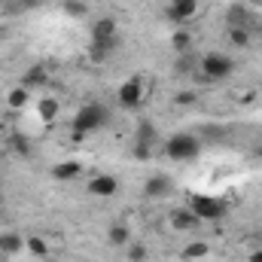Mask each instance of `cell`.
I'll list each match as a JSON object with an SVG mask.
<instances>
[{
	"label": "cell",
	"instance_id": "6da1fadb",
	"mask_svg": "<svg viewBox=\"0 0 262 262\" xmlns=\"http://www.w3.org/2000/svg\"><path fill=\"white\" fill-rule=\"evenodd\" d=\"M107 122H110V110H107L104 104L92 101V104L79 107V113L73 116V131H76V137H82V134H95V131L104 128Z\"/></svg>",
	"mask_w": 262,
	"mask_h": 262
},
{
	"label": "cell",
	"instance_id": "7a4b0ae2",
	"mask_svg": "<svg viewBox=\"0 0 262 262\" xmlns=\"http://www.w3.org/2000/svg\"><path fill=\"white\" fill-rule=\"evenodd\" d=\"M198 152H201V140L189 131H177L165 140V156L171 162H192L198 159Z\"/></svg>",
	"mask_w": 262,
	"mask_h": 262
},
{
	"label": "cell",
	"instance_id": "3957f363",
	"mask_svg": "<svg viewBox=\"0 0 262 262\" xmlns=\"http://www.w3.org/2000/svg\"><path fill=\"white\" fill-rule=\"evenodd\" d=\"M192 213H195L201 223H220L226 213H229V204L223 201V198H213V195H201V192H195V195H189V204H186Z\"/></svg>",
	"mask_w": 262,
	"mask_h": 262
},
{
	"label": "cell",
	"instance_id": "277c9868",
	"mask_svg": "<svg viewBox=\"0 0 262 262\" xmlns=\"http://www.w3.org/2000/svg\"><path fill=\"white\" fill-rule=\"evenodd\" d=\"M146 98H149V82H146L143 76H131V79H125V82L116 89V101H119V107H125V110H137Z\"/></svg>",
	"mask_w": 262,
	"mask_h": 262
},
{
	"label": "cell",
	"instance_id": "5b68a950",
	"mask_svg": "<svg viewBox=\"0 0 262 262\" xmlns=\"http://www.w3.org/2000/svg\"><path fill=\"white\" fill-rule=\"evenodd\" d=\"M198 70H201V76H204V79L220 82V79H229V76H232L235 61H232L226 52H207V55L198 61Z\"/></svg>",
	"mask_w": 262,
	"mask_h": 262
},
{
	"label": "cell",
	"instance_id": "8992f818",
	"mask_svg": "<svg viewBox=\"0 0 262 262\" xmlns=\"http://www.w3.org/2000/svg\"><path fill=\"white\" fill-rule=\"evenodd\" d=\"M116 21L113 18H98L92 25V52L95 55H107L116 46Z\"/></svg>",
	"mask_w": 262,
	"mask_h": 262
},
{
	"label": "cell",
	"instance_id": "52a82bcc",
	"mask_svg": "<svg viewBox=\"0 0 262 262\" xmlns=\"http://www.w3.org/2000/svg\"><path fill=\"white\" fill-rule=\"evenodd\" d=\"M85 189H89L92 198H113L119 192V180H116L113 174H95V177L85 183Z\"/></svg>",
	"mask_w": 262,
	"mask_h": 262
},
{
	"label": "cell",
	"instance_id": "ba28073f",
	"mask_svg": "<svg viewBox=\"0 0 262 262\" xmlns=\"http://www.w3.org/2000/svg\"><path fill=\"white\" fill-rule=\"evenodd\" d=\"M198 0H171L168 3V9H165V15L171 18V21H177V25H186V21H192L198 15Z\"/></svg>",
	"mask_w": 262,
	"mask_h": 262
},
{
	"label": "cell",
	"instance_id": "9c48e42d",
	"mask_svg": "<svg viewBox=\"0 0 262 262\" xmlns=\"http://www.w3.org/2000/svg\"><path fill=\"white\" fill-rule=\"evenodd\" d=\"M171 189H174V183H171L165 174H152V177H146V183H143V195L156 198V201L168 198L171 195Z\"/></svg>",
	"mask_w": 262,
	"mask_h": 262
},
{
	"label": "cell",
	"instance_id": "30bf717a",
	"mask_svg": "<svg viewBox=\"0 0 262 262\" xmlns=\"http://www.w3.org/2000/svg\"><path fill=\"white\" fill-rule=\"evenodd\" d=\"M198 226H201V220H198L189 207L171 210V229H177V232H192V229H198Z\"/></svg>",
	"mask_w": 262,
	"mask_h": 262
},
{
	"label": "cell",
	"instance_id": "8fae6325",
	"mask_svg": "<svg viewBox=\"0 0 262 262\" xmlns=\"http://www.w3.org/2000/svg\"><path fill=\"white\" fill-rule=\"evenodd\" d=\"M52 177H55L58 183H70V180L82 177V162H58V165L52 168Z\"/></svg>",
	"mask_w": 262,
	"mask_h": 262
},
{
	"label": "cell",
	"instance_id": "7c38bea8",
	"mask_svg": "<svg viewBox=\"0 0 262 262\" xmlns=\"http://www.w3.org/2000/svg\"><path fill=\"white\" fill-rule=\"evenodd\" d=\"M58 98H40L37 101V116H40V122L43 125H52L55 119H58Z\"/></svg>",
	"mask_w": 262,
	"mask_h": 262
},
{
	"label": "cell",
	"instance_id": "4fadbf2b",
	"mask_svg": "<svg viewBox=\"0 0 262 262\" xmlns=\"http://www.w3.org/2000/svg\"><path fill=\"white\" fill-rule=\"evenodd\" d=\"M28 104H31V89H25L21 82L6 92V107H9V110H25Z\"/></svg>",
	"mask_w": 262,
	"mask_h": 262
},
{
	"label": "cell",
	"instance_id": "5bb4252c",
	"mask_svg": "<svg viewBox=\"0 0 262 262\" xmlns=\"http://www.w3.org/2000/svg\"><path fill=\"white\" fill-rule=\"evenodd\" d=\"M107 241L113 244V247H128L131 244V226H125V223H113L110 229H107Z\"/></svg>",
	"mask_w": 262,
	"mask_h": 262
},
{
	"label": "cell",
	"instance_id": "9a60e30c",
	"mask_svg": "<svg viewBox=\"0 0 262 262\" xmlns=\"http://www.w3.org/2000/svg\"><path fill=\"white\" fill-rule=\"evenodd\" d=\"M25 250L34 256V259H49V244H46V238H40V235H28L25 238Z\"/></svg>",
	"mask_w": 262,
	"mask_h": 262
},
{
	"label": "cell",
	"instance_id": "2e32d148",
	"mask_svg": "<svg viewBox=\"0 0 262 262\" xmlns=\"http://www.w3.org/2000/svg\"><path fill=\"white\" fill-rule=\"evenodd\" d=\"M25 250V238L21 235H0V253L12 256V253H21Z\"/></svg>",
	"mask_w": 262,
	"mask_h": 262
},
{
	"label": "cell",
	"instance_id": "e0dca14e",
	"mask_svg": "<svg viewBox=\"0 0 262 262\" xmlns=\"http://www.w3.org/2000/svg\"><path fill=\"white\" fill-rule=\"evenodd\" d=\"M226 37H229V43H232V46H241V49H244V46H250V40H253V37H250V31H247L244 25H232Z\"/></svg>",
	"mask_w": 262,
	"mask_h": 262
},
{
	"label": "cell",
	"instance_id": "ac0fdd59",
	"mask_svg": "<svg viewBox=\"0 0 262 262\" xmlns=\"http://www.w3.org/2000/svg\"><path fill=\"white\" fill-rule=\"evenodd\" d=\"M125 256H128V262H146L149 259V250H146V244L131 241L128 247H125Z\"/></svg>",
	"mask_w": 262,
	"mask_h": 262
},
{
	"label": "cell",
	"instance_id": "d6986e66",
	"mask_svg": "<svg viewBox=\"0 0 262 262\" xmlns=\"http://www.w3.org/2000/svg\"><path fill=\"white\" fill-rule=\"evenodd\" d=\"M207 253H210V247H207L204 241H192L189 247H183V253H180V256H183V259H204Z\"/></svg>",
	"mask_w": 262,
	"mask_h": 262
},
{
	"label": "cell",
	"instance_id": "ffe728a7",
	"mask_svg": "<svg viewBox=\"0 0 262 262\" xmlns=\"http://www.w3.org/2000/svg\"><path fill=\"white\" fill-rule=\"evenodd\" d=\"M43 82H46V70H43V67H31V70L25 73V79H21V85H25V89L43 85Z\"/></svg>",
	"mask_w": 262,
	"mask_h": 262
},
{
	"label": "cell",
	"instance_id": "44dd1931",
	"mask_svg": "<svg viewBox=\"0 0 262 262\" xmlns=\"http://www.w3.org/2000/svg\"><path fill=\"white\" fill-rule=\"evenodd\" d=\"M152 152H156V143L134 140V159H137V162H146V159H152Z\"/></svg>",
	"mask_w": 262,
	"mask_h": 262
},
{
	"label": "cell",
	"instance_id": "7402d4cb",
	"mask_svg": "<svg viewBox=\"0 0 262 262\" xmlns=\"http://www.w3.org/2000/svg\"><path fill=\"white\" fill-rule=\"evenodd\" d=\"M171 46H174V49H177V52H186V49H189V46H192V37H189V34H186V31H177V34H174V37H171Z\"/></svg>",
	"mask_w": 262,
	"mask_h": 262
},
{
	"label": "cell",
	"instance_id": "603a6c76",
	"mask_svg": "<svg viewBox=\"0 0 262 262\" xmlns=\"http://www.w3.org/2000/svg\"><path fill=\"white\" fill-rule=\"evenodd\" d=\"M232 101H238V104L253 101V89H232Z\"/></svg>",
	"mask_w": 262,
	"mask_h": 262
},
{
	"label": "cell",
	"instance_id": "cb8c5ba5",
	"mask_svg": "<svg viewBox=\"0 0 262 262\" xmlns=\"http://www.w3.org/2000/svg\"><path fill=\"white\" fill-rule=\"evenodd\" d=\"M192 101H195V95H189V92H180V95L174 98V104H177V107H186V104H192Z\"/></svg>",
	"mask_w": 262,
	"mask_h": 262
},
{
	"label": "cell",
	"instance_id": "d4e9b609",
	"mask_svg": "<svg viewBox=\"0 0 262 262\" xmlns=\"http://www.w3.org/2000/svg\"><path fill=\"white\" fill-rule=\"evenodd\" d=\"M250 262H262V247H259V250H253V253H250Z\"/></svg>",
	"mask_w": 262,
	"mask_h": 262
},
{
	"label": "cell",
	"instance_id": "484cf974",
	"mask_svg": "<svg viewBox=\"0 0 262 262\" xmlns=\"http://www.w3.org/2000/svg\"><path fill=\"white\" fill-rule=\"evenodd\" d=\"M0 37H3V25H0Z\"/></svg>",
	"mask_w": 262,
	"mask_h": 262
},
{
	"label": "cell",
	"instance_id": "4316f807",
	"mask_svg": "<svg viewBox=\"0 0 262 262\" xmlns=\"http://www.w3.org/2000/svg\"><path fill=\"white\" fill-rule=\"evenodd\" d=\"M43 262H49V259H43Z\"/></svg>",
	"mask_w": 262,
	"mask_h": 262
}]
</instances>
